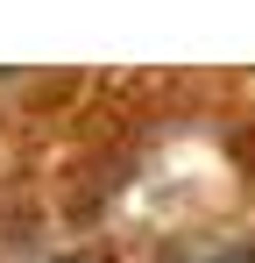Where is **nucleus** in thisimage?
Wrapping results in <instances>:
<instances>
[{
    "label": "nucleus",
    "mask_w": 255,
    "mask_h": 263,
    "mask_svg": "<svg viewBox=\"0 0 255 263\" xmlns=\"http://www.w3.org/2000/svg\"><path fill=\"white\" fill-rule=\"evenodd\" d=\"M206 263H255V249H220V256H206Z\"/></svg>",
    "instance_id": "1"
},
{
    "label": "nucleus",
    "mask_w": 255,
    "mask_h": 263,
    "mask_svg": "<svg viewBox=\"0 0 255 263\" xmlns=\"http://www.w3.org/2000/svg\"><path fill=\"white\" fill-rule=\"evenodd\" d=\"M57 263H78V256H57Z\"/></svg>",
    "instance_id": "2"
}]
</instances>
